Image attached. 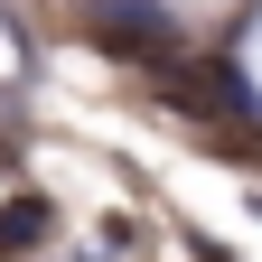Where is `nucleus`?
Segmentation results:
<instances>
[{"mask_svg": "<svg viewBox=\"0 0 262 262\" xmlns=\"http://www.w3.org/2000/svg\"><path fill=\"white\" fill-rule=\"evenodd\" d=\"M47 196H10V206H0V253H19V244H47Z\"/></svg>", "mask_w": 262, "mask_h": 262, "instance_id": "f03ea898", "label": "nucleus"}, {"mask_svg": "<svg viewBox=\"0 0 262 262\" xmlns=\"http://www.w3.org/2000/svg\"><path fill=\"white\" fill-rule=\"evenodd\" d=\"M94 47H113L131 66H150V75H169V66L187 56L178 19L159 10V0H94Z\"/></svg>", "mask_w": 262, "mask_h": 262, "instance_id": "f257e3e1", "label": "nucleus"}]
</instances>
